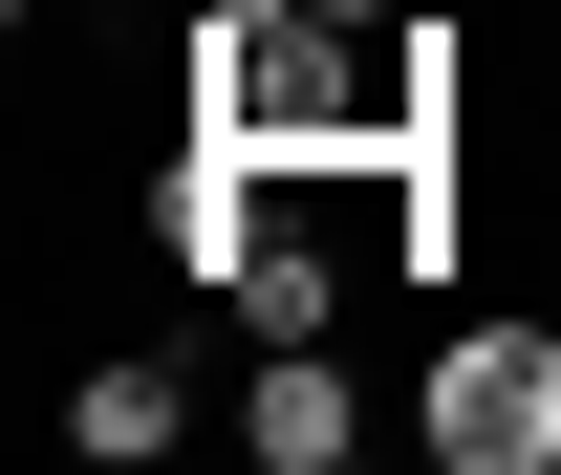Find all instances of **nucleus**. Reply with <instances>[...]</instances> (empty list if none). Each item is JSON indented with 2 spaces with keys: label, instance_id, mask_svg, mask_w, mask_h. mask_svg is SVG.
Here are the masks:
<instances>
[{
  "label": "nucleus",
  "instance_id": "obj_1",
  "mask_svg": "<svg viewBox=\"0 0 561 475\" xmlns=\"http://www.w3.org/2000/svg\"><path fill=\"white\" fill-rule=\"evenodd\" d=\"M411 432H432V475H561V303L540 325H454Z\"/></svg>",
  "mask_w": 561,
  "mask_h": 475
},
{
  "label": "nucleus",
  "instance_id": "obj_2",
  "mask_svg": "<svg viewBox=\"0 0 561 475\" xmlns=\"http://www.w3.org/2000/svg\"><path fill=\"white\" fill-rule=\"evenodd\" d=\"M238 454H260V475H346V454H367V367H346V346H260Z\"/></svg>",
  "mask_w": 561,
  "mask_h": 475
},
{
  "label": "nucleus",
  "instance_id": "obj_4",
  "mask_svg": "<svg viewBox=\"0 0 561 475\" xmlns=\"http://www.w3.org/2000/svg\"><path fill=\"white\" fill-rule=\"evenodd\" d=\"M324 22H411V0H324Z\"/></svg>",
  "mask_w": 561,
  "mask_h": 475
},
{
  "label": "nucleus",
  "instance_id": "obj_3",
  "mask_svg": "<svg viewBox=\"0 0 561 475\" xmlns=\"http://www.w3.org/2000/svg\"><path fill=\"white\" fill-rule=\"evenodd\" d=\"M66 432H87V454H108V475H151V454H173V432H195V389H173V346H108V367H87V389H66Z\"/></svg>",
  "mask_w": 561,
  "mask_h": 475
}]
</instances>
